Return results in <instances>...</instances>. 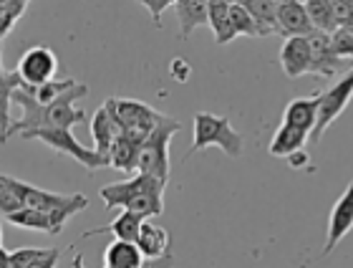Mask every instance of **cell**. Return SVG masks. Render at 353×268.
Instances as JSON below:
<instances>
[{
    "instance_id": "cell-1",
    "label": "cell",
    "mask_w": 353,
    "mask_h": 268,
    "mask_svg": "<svg viewBox=\"0 0 353 268\" xmlns=\"http://www.w3.org/2000/svg\"><path fill=\"white\" fill-rule=\"evenodd\" d=\"M88 94L86 84H76L74 89H68L66 94H61L56 102L41 106L36 99L30 97L26 86L18 84V89L13 91V104L21 106V117L10 124V134H23L28 129H74L76 124L86 122V112L79 109V102Z\"/></svg>"
},
{
    "instance_id": "cell-2",
    "label": "cell",
    "mask_w": 353,
    "mask_h": 268,
    "mask_svg": "<svg viewBox=\"0 0 353 268\" xmlns=\"http://www.w3.org/2000/svg\"><path fill=\"white\" fill-rule=\"evenodd\" d=\"M164 187L167 182L154 175L137 172L134 178L121 180V182H109L99 190V198L106 208H124L134 210L144 218L162 216L164 210Z\"/></svg>"
},
{
    "instance_id": "cell-3",
    "label": "cell",
    "mask_w": 353,
    "mask_h": 268,
    "mask_svg": "<svg viewBox=\"0 0 353 268\" xmlns=\"http://www.w3.org/2000/svg\"><path fill=\"white\" fill-rule=\"evenodd\" d=\"M192 147L190 155H197L207 147H220L228 157H240L243 155V134L232 127V122L228 117L210 112H197L194 122H192Z\"/></svg>"
},
{
    "instance_id": "cell-4",
    "label": "cell",
    "mask_w": 353,
    "mask_h": 268,
    "mask_svg": "<svg viewBox=\"0 0 353 268\" xmlns=\"http://www.w3.org/2000/svg\"><path fill=\"white\" fill-rule=\"evenodd\" d=\"M179 129H182V124L164 114L154 132L141 142L139 172H144V175H154V178L164 180V182L170 180V142Z\"/></svg>"
},
{
    "instance_id": "cell-5",
    "label": "cell",
    "mask_w": 353,
    "mask_h": 268,
    "mask_svg": "<svg viewBox=\"0 0 353 268\" xmlns=\"http://www.w3.org/2000/svg\"><path fill=\"white\" fill-rule=\"evenodd\" d=\"M103 104L111 109V114H114L117 124L121 127V132H126L129 137H134V140H139V142L147 140L164 117L162 112H157V109H152V106L144 104V102H137V99L111 97V99H106Z\"/></svg>"
},
{
    "instance_id": "cell-6",
    "label": "cell",
    "mask_w": 353,
    "mask_h": 268,
    "mask_svg": "<svg viewBox=\"0 0 353 268\" xmlns=\"http://www.w3.org/2000/svg\"><path fill=\"white\" fill-rule=\"evenodd\" d=\"M23 140H38L48 144L51 149L61 152L66 157H74L76 162L83 164L86 170H99V167H109V162L103 160L96 149L83 147L81 142L76 140L74 129H28V132L21 134Z\"/></svg>"
},
{
    "instance_id": "cell-7",
    "label": "cell",
    "mask_w": 353,
    "mask_h": 268,
    "mask_svg": "<svg viewBox=\"0 0 353 268\" xmlns=\"http://www.w3.org/2000/svg\"><path fill=\"white\" fill-rule=\"evenodd\" d=\"M26 205L28 208H36L46 216H51V220L63 231L68 218H74L76 213H81L88 205L86 195L74 193V195H63V193H48V190H41L36 185H28L26 182Z\"/></svg>"
},
{
    "instance_id": "cell-8",
    "label": "cell",
    "mask_w": 353,
    "mask_h": 268,
    "mask_svg": "<svg viewBox=\"0 0 353 268\" xmlns=\"http://www.w3.org/2000/svg\"><path fill=\"white\" fill-rule=\"evenodd\" d=\"M318 99H321V106H318V122H316V129L310 132V142H313V144L321 142V137L325 134V129L331 127L333 122L339 119L341 114L348 109V104H351V99H353V68L351 71H346L339 82L333 84L331 89L323 91Z\"/></svg>"
},
{
    "instance_id": "cell-9",
    "label": "cell",
    "mask_w": 353,
    "mask_h": 268,
    "mask_svg": "<svg viewBox=\"0 0 353 268\" xmlns=\"http://www.w3.org/2000/svg\"><path fill=\"white\" fill-rule=\"evenodd\" d=\"M15 74H18L23 86H41V84L56 79V74H59V59H56V53L51 48L33 46V48H28L21 56Z\"/></svg>"
},
{
    "instance_id": "cell-10",
    "label": "cell",
    "mask_w": 353,
    "mask_h": 268,
    "mask_svg": "<svg viewBox=\"0 0 353 268\" xmlns=\"http://www.w3.org/2000/svg\"><path fill=\"white\" fill-rule=\"evenodd\" d=\"M353 231V180L348 182V187L343 190L336 205L331 208V218H328V231H325V246L323 256H328L333 248L339 246L341 240L346 238Z\"/></svg>"
},
{
    "instance_id": "cell-11",
    "label": "cell",
    "mask_w": 353,
    "mask_h": 268,
    "mask_svg": "<svg viewBox=\"0 0 353 268\" xmlns=\"http://www.w3.org/2000/svg\"><path fill=\"white\" fill-rule=\"evenodd\" d=\"M278 33L285 38L313 33V23L303 0H278Z\"/></svg>"
},
{
    "instance_id": "cell-12",
    "label": "cell",
    "mask_w": 353,
    "mask_h": 268,
    "mask_svg": "<svg viewBox=\"0 0 353 268\" xmlns=\"http://www.w3.org/2000/svg\"><path fill=\"white\" fill-rule=\"evenodd\" d=\"M280 66L288 79H301L310 74V44L308 36H290L280 48Z\"/></svg>"
},
{
    "instance_id": "cell-13",
    "label": "cell",
    "mask_w": 353,
    "mask_h": 268,
    "mask_svg": "<svg viewBox=\"0 0 353 268\" xmlns=\"http://www.w3.org/2000/svg\"><path fill=\"white\" fill-rule=\"evenodd\" d=\"M308 44H310V74H318L323 76V79H331V76L339 74L341 59L331 48V36L323 33V30H313L308 36Z\"/></svg>"
},
{
    "instance_id": "cell-14",
    "label": "cell",
    "mask_w": 353,
    "mask_h": 268,
    "mask_svg": "<svg viewBox=\"0 0 353 268\" xmlns=\"http://www.w3.org/2000/svg\"><path fill=\"white\" fill-rule=\"evenodd\" d=\"M88 127H91V137H94L96 142V152L109 162V152H111V144H114V140H117V134L121 132V127L117 124V119H114V114H111V109L106 104L99 106L94 112V117H91V122H88Z\"/></svg>"
},
{
    "instance_id": "cell-15",
    "label": "cell",
    "mask_w": 353,
    "mask_h": 268,
    "mask_svg": "<svg viewBox=\"0 0 353 268\" xmlns=\"http://www.w3.org/2000/svg\"><path fill=\"white\" fill-rule=\"evenodd\" d=\"M139 147L141 142L129 137L126 132H119L109 152V167L124 172V175H137L139 172Z\"/></svg>"
},
{
    "instance_id": "cell-16",
    "label": "cell",
    "mask_w": 353,
    "mask_h": 268,
    "mask_svg": "<svg viewBox=\"0 0 353 268\" xmlns=\"http://www.w3.org/2000/svg\"><path fill=\"white\" fill-rule=\"evenodd\" d=\"M318 106H321V99L318 97H303L288 102L285 112H283V124H290L295 129H303V132H313L318 122Z\"/></svg>"
},
{
    "instance_id": "cell-17",
    "label": "cell",
    "mask_w": 353,
    "mask_h": 268,
    "mask_svg": "<svg viewBox=\"0 0 353 268\" xmlns=\"http://www.w3.org/2000/svg\"><path fill=\"white\" fill-rule=\"evenodd\" d=\"M137 246L144 253V258H162V256L170 253L172 248V236L164 231L162 225L152 223V220H144L139 231V238H137Z\"/></svg>"
},
{
    "instance_id": "cell-18",
    "label": "cell",
    "mask_w": 353,
    "mask_h": 268,
    "mask_svg": "<svg viewBox=\"0 0 353 268\" xmlns=\"http://www.w3.org/2000/svg\"><path fill=\"white\" fill-rule=\"evenodd\" d=\"M144 220H147V218L139 216V213H134V210H121L111 223L101 225V228H94V231H86L83 236L88 238V236H99V233H114L119 240H132V243H137Z\"/></svg>"
},
{
    "instance_id": "cell-19",
    "label": "cell",
    "mask_w": 353,
    "mask_h": 268,
    "mask_svg": "<svg viewBox=\"0 0 353 268\" xmlns=\"http://www.w3.org/2000/svg\"><path fill=\"white\" fill-rule=\"evenodd\" d=\"M103 266L106 268H141L144 253L132 240H111L103 251Z\"/></svg>"
},
{
    "instance_id": "cell-20",
    "label": "cell",
    "mask_w": 353,
    "mask_h": 268,
    "mask_svg": "<svg viewBox=\"0 0 353 268\" xmlns=\"http://www.w3.org/2000/svg\"><path fill=\"white\" fill-rule=\"evenodd\" d=\"M174 13L182 28V41L192 36V30L199 26H210V15H207V0H176Z\"/></svg>"
},
{
    "instance_id": "cell-21",
    "label": "cell",
    "mask_w": 353,
    "mask_h": 268,
    "mask_svg": "<svg viewBox=\"0 0 353 268\" xmlns=\"http://www.w3.org/2000/svg\"><path fill=\"white\" fill-rule=\"evenodd\" d=\"M308 140H310L308 132L295 129V127H290V124H280V127L275 129V134H272L270 144H268V152H270L272 157H285L288 160L290 155L301 152Z\"/></svg>"
},
{
    "instance_id": "cell-22",
    "label": "cell",
    "mask_w": 353,
    "mask_h": 268,
    "mask_svg": "<svg viewBox=\"0 0 353 268\" xmlns=\"http://www.w3.org/2000/svg\"><path fill=\"white\" fill-rule=\"evenodd\" d=\"M207 15H210V28L214 33V44L228 46L235 36L232 21H230V0H207Z\"/></svg>"
},
{
    "instance_id": "cell-23",
    "label": "cell",
    "mask_w": 353,
    "mask_h": 268,
    "mask_svg": "<svg viewBox=\"0 0 353 268\" xmlns=\"http://www.w3.org/2000/svg\"><path fill=\"white\" fill-rule=\"evenodd\" d=\"M6 220L10 225H18V228H28V231H38V233H48V236H59L61 228L51 220V216H46L36 208H21L6 216Z\"/></svg>"
},
{
    "instance_id": "cell-24",
    "label": "cell",
    "mask_w": 353,
    "mask_h": 268,
    "mask_svg": "<svg viewBox=\"0 0 353 268\" xmlns=\"http://www.w3.org/2000/svg\"><path fill=\"white\" fill-rule=\"evenodd\" d=\"M26 208V182L0 172V216Z\"/></svg>"
},
{
    "instance_id": "cell-25",
    "label": "cell",
    "mask_w": 353,
    "mask_h": 268,
    "mask_svg": "<svg viewBox=\"0 0 353 268\" xmlns=\"http://www.w3.org/2000/svg\"><path fill=\"white\" fill-rule=\"evenodd\" d=\"M258 21L263 36L278 33V0H237Z\"/></svg>"
},
{
    "instance_id": "cell-26",
    "label": "cell",
    "mask_w": 353,
    "mask_h": 268,
    "mask_svg": "<svg viewBox=\"0 0 353 268\" xmlns=\"http://www.w3.org/2000/svg\"><path fill=\"white\" fill-rule=\"evenodd\" d=\"M18 74H6V79L0 82V142L6 144L8 142V132H10V104H13V91L18 89Z\"/></svg>"
},
{
    "instance_id": "cell-27",
    "label": "cell",
    "mask_w": 353,
    "mask_h": 268,
    "mask_svg": "<svg viewBox=\"0 0 353 268\" xmlns=\"http://www.w3.org/2000/svg\"><path fill=\"white\" fill-rule=\"evenodd\" d=\"M305 3V10H308V18L313 23V30H323V33H333L339 28V23L333 18V8L331 0H303Z\"/></svg>"
},
{
    "instance_id": "cell-28",
    "label": "cell",
    "mask_w": 353,
    "mask_h": 268,
    "mask_svg": "<svg viewBox=\"0 0 353 268\" xmlns=\"http://www.w3.org/2000/svg\"><path fill=\"white\" fill-rule=\"evenodd\" d=\"M74 86H76L74 79H53V82H46L41 86H26V91L36 99L38 104L46 106L51 104V102H56L61 94H66L68 89H74Z\"/></svg>"
},
{
    "instance_id": "cell-29",
    "label": "cell",
    "mask_w": 353,
    "mask_h": 268,
    "mask_svg": "<svg viewBox=\"0 0 353 268\" xmlns=\"http://www.w3.org/2000/svg\"><path fill=\"white\" fill-rule=\"evenodd\" d=\"M230 21H232V30L235 36H263L258 21L248 13V8H243L237 0H230Z\"/></svg>"
},
{
    "instance_id": "cell-30",
    "label": "cell",
    "mask_w": 353,
    "mask_h": 268,
    "mask_svg": "<svg viewBox=\"0 0 353 268\" xmlns=\"http://www.w3.org/2000/svg\"><path fill=\"white\" fill-rule=\"evenodd\" d=\"M30 0H0V41L21 21Z\"/></svg>"
},
{
    "instance_id": "cell-31",
    "label": "cell",
    "mask_w": 353,
    "mask_h": 268,
    "mask_svg": "<svg viewBox=\"0 0 353 268\" xmlns=\"http://www.w3.org/2000/svg\"><path fill=\"white\" fill-rule=\"evenodd\" d=\"M61 248H18L10 253V268H26L30 263L46 261L53 253H59Z\"/></svg>"
},
{
    "instance_id": "cell-32",
    "label": "cell",
    "mask_w": 353,
    "mask_h": 268,
    "mask_svg": "<svg viewBox=\"0 0 353 268\" xmlns=\"http://www.w3.org/2000/svg\"><path fill=\"white\" fill-rule=\"evenodd\" d=\"M328 36H331L333 53H336L341 61L353 59V33H348L343 26H339V28L333 30V33H328Z\"/></svg>"
},
{
    "instance_id": "cell-33",
    "label": "cell",
    "mask_w": 353,
    "mask_h": 268,
    "mask_svg": "<svg viewBox=\"0 0 353 268\" xmlns=\"http://www.w3.org/2000/svg\"><path fill=\"white\" fill-rule=\"evenodd\" d=\"M137 3H141V6L152 13V21H154V26H162V13L170 6H174L176 0H137Z\"/></svg>"
},
{
    "instance_id": "cell-34",
    "label": "cell",
    "mask_w": 353,
    "mask_h": 268,
    "mask_svg": "<svg viewBox=\"0 0 353 268\" xmlns=\"http://www.w3.org/2000/svg\"><path fill=\"white\" fill-rule=\"evenodd\" d=\"M331 8H333V18L339 26L346 23V18L353 13V0H331Z\"/></svg>"
},
{
    "instance_id": "cell-35",
    "label": "cell",
    "mask_w": 353,
    "mask_h": 268,
    "mask_svg": "<svg viewBox=\"0 0 353 268\" xmlns=\"http://www.w3.org/2000/svg\"><path fill=\"white\" fill-rule=\"evenodd\" d=\"M170 71H172V76H174L176 82L179 84H184L187 79H190V74H192V66L187 64L184 59H174L170 64Z\"/></svg>"
},
{
    "instance_id": "cell-36",
    "label": "cell",
    "mask_w": 353,
    "mask_h": 268,
    "mask_svg": "<svg viewBox=\"0 0 353 268\" xmlns=\"http://www.w3.org/2000/svg\"><path fill=\"white\" fill-rule=\"evenodd\" d=\"M288 164H290V167H295V170H301V167H305V164H308V155L301 149V152H295V155L288 157Z\"/></svg>"
},
{
    "instance_id": "cell-37",
    "label": "cell",
    "mask_w": 353,
    "mask_h": 268,
    "mask_svg": "<svg viewBox=\"0 0 353 268\" xmlns=\"http://www.w3.org/2000/svg\"><path fill=\"white\" fill-rule=\"evenodd\" d=\"M0 268H10V251L0 246Z\"/></svg>"
},
{
    "instance_id": "cell-38",
    "label": "cell",
    "mask_w": 353,
    "mask_h": 268,
    "mask_svg": "<svg viewBox=\"0 0 353 268\" xmlns=\"http://www.w3.org/2000/svg\"><path fill=\"white\" fill-rule=\"evenodd\" d=\"M343 28H346L348 33H353V13H351V15H348V18H346V23H343Z\"/></svg>"
},
{
    "instance_id": "cell-39",
    "label": "cell",
    "mask_w": 353,
    "mask_h": 268,
    "mask_svg": "<svg viewBox=\"0 0 353 268\" xmlns=\"http://www.w3.org/2000/svg\"><path fill=\"white\" fill-rule=\"evenodd\" d=\"M71 268H83V258H81V256H76V258H74V266H71Z\"/></svg>"
},
{
    "instance_id": "cell-40",
    "label": "cell",
    "mask_w": 353,
    "mask_h": 268,
    "mask_svg": "<svg viewBox=\"0 0 353 268\" xmlns=\"http://www.w3.org/2000/svg\"><path fill=\"white\" fill-rule=\"evenodd\" d=\"M0 246H3V231H0Z\"/></svg>"
}]
</instances>
